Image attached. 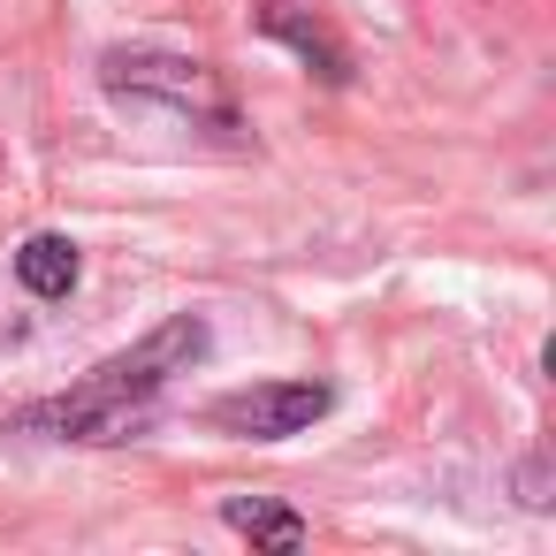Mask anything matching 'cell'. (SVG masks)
I'll list each match as a JSON object with an SVG mask.
<instances>
[{"mask_svg": "<svg viewBox=\"0 0 556 556\" xmlns=\"http://www.w3.org/2000/svg\"><path fill=\"white\" fill-rule=\"evenodd\" d=\"M206 351H214L206 313H168L153 336H138L130 351L100 358L77 389H62V396L16 412V427H24V434H54V442H130V434L153 427L161 389H168L176 374H191Z\"/></svg>", "mask_w": 556, "mask_h": 556, "instance_id": "6da1fadb", "label": "cell"}, {"mask_svg": "<svg viewBox=\"0 0 556 556\" xmlns=\"http://www.w3.org/2000/svg\"><path fill=\"white\" fill-rule=\"evenodd\" d=\"M100 85L115 100H161V108H184V115H206L214 130H237V108L222 92V77L191 54H161V47H108L100 54Z\"/></svg>", "mask_w": 556, "mask_h": 556, "instance_id": "7a4b0ae2", "label": "cell"}, {"mask_svg": "<svg viewBox=\"0 0 556 556\" xmlns=\"http://www.w3.org/2000/svg\"><path fill=\"white\" fill-rule=\"evenodd\" d=\"M328 412H336L328 381H252V389H229L206 404V419L222 434H244V442H290V434L320 427Z\"/></svg>", "mask_w": 556, "mask_h": 556, "instance_id": "3957f363", "label": "cell"}, {"mask_svg": "<svg viewBox=\"0 0 556 556\" xmlns=\"http://www.w3.org/2000/svg\"><path fill=\"white\" fill-rule=\"evenodd\" d=\"M260 31L275 39V47H290L320 85H351V47L320 24V16H305V9H290V0H267L260 9Z\"/></svg>", "mask_w": 556, "mask_h": 556, "instance_id": "277c9868", "label": "cell"}, {"mask_svg": "<svg viewBox=\"0 0 556 556\" xmlns=\"http://www.w3.org/2000/svg\"><path fill=\"white\" fill-rule=\"evenodd\" d=\"M222 526L244 533L252 548H282V556L313 541V526H305L290 503H275V495H222Z\"/></svg>", "mask_w": 556, "mask_h": 556, "instance_id": "5b68a950", "label": "cell"}, {"mask_svg": "<svg viewBox=\"0 0 556 556\" xmlns=\"http://www.w3.org/2000/svg\"><path fill=\"white\" fill-rule=\"evenodd\" d=\"M77 275H85V260H77V244L54 237V229H39V237L16 244V282H24L31 298H70Z\"/></svg>", "mask_w": 556, "mask_h": 556, "instance_id": "8992f818", "label": "cell"}, {"mask_svg": "<svg viewBox=\"0 0 556 556\" xmlns=\"http://www.w3.org/2000/svg\"><path fill=\"white\" fill-rule=\"evenodd\" d=\"M518 503L526 510H548V457H526L518 465Z\"/></svg>", "mask_w": 556, "mask_h": 556, "instance_id": "52a82bcc", "label": "cell"}]
</instances>
